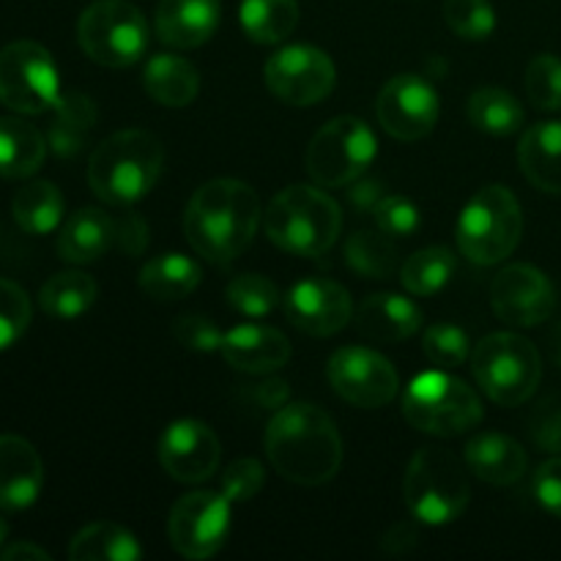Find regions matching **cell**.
Instances as JSON below:
<instances>
[{
    "label": "cell",
    "mask_w": 561,
    "mask_h": 561,
    "mask_svg": "<svg viewBox=\"0 0 561 561\" xmlns=\"http://www.w3.org/2000/svg\"><path fill=\"white\" fill-rule=\"evenodd\" d=\"M327 376L334 392L359 409H381L392 403L400 387L392 362L365 345L334 351Z\"/></svg>",
    "instance_id": "cell-14"
},
{
    "label": "cell",
    "mask_w": 561,
    "mask_h": 561,
    "mask_svg": "<svg viewBox=\"0 0 561 561\" xmlns=\"http://www.w3.org/2000/svg\"><path fill=\"white\" fill-rule=\"evenodd\" d=\"M551 356H553V362L561 367V323L553 329V334H551Z\"/></svg>",
    "instance_id": "cell-52"
},
{
    "label": "cell",
    "mask_w": 561,
    "mask_h": 561,
    "mask_svg": "<svg viewBox=\"0 0 561 561\" xmlns=\"http://www.w3.org/2000/svg\"><path fill=\"white\" fill-rule=\"evenodd\" d=\"M266 455L285 480L316 488L343 466V438L327 411L312 403H288L268 422Z\"/></svg>",
    "instance_id": "cell-1"
},
{
    "label": "cell",
    "mask_w": 561,
    "mask_h": 561,
    "mask_svg": "<svg viewBox=\"0 0 561 561\" xmlns=\"http://www.w3.org/2000/svg\"><path fill=\"white\" fill-rule=\"evenodd\" d=\"M173 337L179 340L181 348L197 351V354H211V351L222 348L225 334L206 316H184L173 323Z\"/></svg>",
    "instance_id": "cell-44"
},
{
    "label": "cell",
    "mask_w": 561,
    "mask_h": 561,
    "mask_svg": "<svg viewBox=\"0 0 561 561\" xmlns=\"http://www.w3.org/2000/svg\"><path fill=\"white\" fill-rule=\"evenodd\" d=\"M118 250L124 252V255L129 257H137L142 255V250H146L148 244V225L142 222L140 214H126L124 219H118Z\"/></svg>",
    "instance_id": "cell-47"
},
{
    "label": "cell",
    "mask_w": 561,
    "mask_h": 561,
    "mask_svg": "<svg viewBox=\"0 0 561 561\" xmlns=\"http://www.w3.org/2000/svg\"><path fill=\"white\" fill-rule=\"evenodd\" d=\"M140 557L142 548L137 537L110 520L80 529L69 546L71 561H137Z\"/></svg>",
    "instance_id": "cell-31"
},
{
    "label": "cell",
    "mask_w": 561,
    "mask_h": 561,
    "mask_svg": "<svg viewBox=\"0 0 561 561\" xmlns=\"http://www.w3.org/2000/svg\"><path fill=\"white\" fill-rule=\"evenodd\" d=\"M159 463L175 482L195 485L217 474L219 438L206 422L179 420L159 438Z\"/></svg>",
    "instance_id": "cell-18"
},
{
    "label": "cell",
    "mask_w": 561,
    "mask_h": 561,
    "mask_svg": "<svg viewBox=\"0 0 561 561\" xmlns=\"http://www.w3.org/2000/svg\"><path fill=\"white\" fill-rule=\"evenodd\" d=\"M146 93L162 107H186L201 91V71L181 55H153L142 71Z\"/></svg>",
    "instance_id": "cell-26"
},
{
    "label": "cell",
    "mask_w": 561,
    "mask_h": 561,
    "mask_svg": "<svg viewBox=\"0 0 561 561\" xmlns=\"http://www.w3.org/2000/svg\"><path fill=\"white\" fill-rule=\"evenodd\" d=\"M466 469L491 485H513L526 474L524 447L504 433H480L466 444Z\"/></svg>",
    "instance_id": "cell-24"
},
{
    "label": "cell",
    "mask_w": 561,
    "mask_h": 561,
    "mask_svg": "<svg viewBox=\"0 0 561 561\" xmlns=\"http://www.w3.org/2000/svg\"><path fill=\"white\" fill-rule=\"evenodd\" d=\"M285 316L299 332L310 337H332L348 327L354 316L351 294L327 277L301 279L285 296Z\"/></svg>",
    "instance_id": "cell-17"
},
{
    "label": "cell",
    "mask_w": 561,
    "mask_h": 561,
    "mask_svg": "<svg viewBox=\"0 0 561 561\" xmlns=\"http://www.w3.org/2000/svg\"><path fill=\"white\" fill-rule=\"evenodd\" d=\"M66 211L64 195L53 181H27L11 201L14 222L31 236H47L60 225Z\"/></svg>",
    "instance_id": "cell-30"
},
{
    "label": "cell",
    "mask_w": 561,
    "mask_h": 561,
    "mask_svg": "<svg viewBox=\"0 0 561 561\" xmlns=\"http://www.w3.org/2000/svg\"><path fill=\"white\" fill-rule=\"evenodd\" d=\"M5 537H9V524H5L3 518H0V546L5 542Z\"/></svg>",
    "instance_id": "cell-53"
},
{
    "label": "cell",
    "mask_w": 561,
    "mask_h": 561,
    "mask_svg": "<svg viewBox=\"0 0 561 561\" xmlns=\"http://www.w3.org/2000/svg\"><path fill=\"white\" fill-rule=\"evenodd\" d=\"M526 93L537 110H561V58L542 53L526 66Z\"/></svg>",
    "instance_id": "cell-39"
},
{
    "label": "cell",
    "mask_w": 561,
    "mask_h": 561,
    "mask_svg": "<svg viewBox=\"0 0 561 561\" xmlns=\"http://www.w3.org/2000/svg\"><path fill=\"white\" fill-rule=\"evenodd\" d=\"M77 42L93 64L126 69L146 55L151 27L129 0H96L80 14Z\"/></svg>",
    "instance_id": "cell-8"
},
{
    "label": "cell",
    "mask_w": 561,
    "mask_h": 561,
    "mask_svg": "<svg viewBox=\"0 0 561 561\" xmlns=\"http://www.w3.org/2000/svg\"><path fill=\"white\" fill-rule=\"evenodd\" d=\"M219 0H159L157 36L175 49L203 47L219 27Z\"/></svg>",
    "instance_id": "cell-21"
},
{
    "label": "cell",
    "mask_w": 561,
    "mask_h": 561,
    "mask_svg": "<svg viewBox=\"0 0 561 561\" xmlns=\"http://www.w3.org/2000/svg\"><path fill=\"white\" fill-rule=\"evenodd\" d=\"M60 99V75L47 47L11 42L0 49V104L20 115H42Z\"/></svg>",
    "instance_id": "cell-11"
},
{
    "label": "cell",
    "mask_w": 561,
    "mask_h": 561,
    "mask_svg": "<svg viewBox=\"0 0 561 561\" xmlns=\"http://www.w3.org/2000/svg\"><path fill=\"white\" fill-rule=\"evenodd\" d=\"M228 305L247 318H266L283 305V296L268 277L241 274L228 285Z\"/></svg>",
    "instance_id": "cell-37"
},
{
    "label": "cell",
    "mask_w": 561,
    "mask_h": 561,
    "mask_svg": "<svg viewBox=\"0 0 561 561\" xmlns=\"http://www.w3.org/2000/svg\"><path fill=\"white\" fill-rule=\"evenodd\" d=\"M345 261L354 272L365 274V277L383 279L394 272L398 266V252H394L392 236L381 233H367V230H359L348 239V247H345Z\"/></svg>",
    "instance_id": "cell-36"
},
{
    "label": "cell",
    "mask_w": 561,
    "mask_h": 561,
    "mask_svg": "<svg viewBox=\"0 0 561 561\" xmlns=\"http://www.w3.org/2000/svg\"><path fill=\"white\" fill-rule=\"evenodd\" d=\"M247 398H250L255 405H261V409L279 411L283 405H288L290 389H288V383L279 381V378H268V381H263V383H250V389H247Z\"/></svg>",
    "instance_id": "cell-48"
},
{
    "label": "cell",
    "mask_w": 561,
    "mask_h": 561,
    "mask_svg": "<svg viewBox=\"0 0 561 561\" xmlns=\"http://www.w3.org/2000/svg\"><path fill=\"white\" fill-rule=\"evenodd\" d=\"M524 233V214L518 197L507 186L491 184L477 192L460 211L458 250L477 266H493L513 255Z\"/></svg>",
    "instance_id": "cell-6"
},
{
    "label": "cell",
    "mask_w": 561,
    "mask_h": 561,
    "mask_svg": "<svg viewBox=\"0 0 561 561\" xmlns=\"http://www.w3.org/2000/svg\"><path fill=\"white\" fill-rule=\"evenodd\" d=\"M230 502L222 491H195L173 504L168 518L170 546L186 559H208L225 546L230 531Z\"/></svg>",
    "instance_id": "cell-12"
},
{
    "label": "cell",
    "mask_w": 561,
    "mask_h": 561,
    "mask_svg": "<svg viewBox=\"0 0 561 561\" xmlns=\"http://www.w3.org/2000/svg\"><path fill=\"white\" fill-rule=\"evenodd\" d=\"M383 197L381 181H359L348 184V201L351 206L359 208V211H373L378 206V201Z\"/></svg>",
    "instance_id": "cell-49"
},
{
    "label": "cell",
    "mask_w": 561,
    "mask_h": 561,
    "mask_svg": "<svg viewBox=\"0 0 561 561\" xmlns=\"http://www.w3.org/2000/svg\"><path fill=\"white\" fill-rule=\"evenodd\" d=\"M518 164L537 190L561 195V121H546L524 131Z\"/></svg>",
    "instance_id": "cell-25"
},
{
    "label": "cell",
    "mask_w": 561,
    "mask_h": 561,
    "mask_svg": "<svg viewBox=\"0 0 561 561\" xmlns=\"http://www.w3.org/2000/svg\"><path fill=\"white\" fill-rule=\"evenodd\" d=\"M422 327V310L398 294L367 296L356 310V329L373 343H403Z\"/></svg>",
    "instance_id": "cell-22"
},
{
    "label": "cell",
    "mask_w": 561,
    "mask_h": 561,
    "mask_svg": "<svg viewBox=\"0 0 561 561\" xmlns=\"http://www.w3.org/2000/svg\"><path fill=\"white\" fill-rule=\"evenodd\" d=\"M376 115L387 135L411 142L433 131L438 121V93L416 75H398L381 88Z\"/></svg>",
    "instance_id": "cell-15"
},
{
    "label": "cell",
    "mask_w": 561,
    "mask_h": 561,
    "mask_svg": "<svg viewBox=\"0 0 561 561\" xmlns=\"http://www.w3.org/2000/svg\"><path fill=\"white\" fill-rule=\"evenodd\" d=\"M118 241V222L102 208H80L64 222L58 233V255L66 263H93L107 255Z\"/></svg>",
    "instance_id": "cell-23"
},
{
    "label": "cell",
    "mask_w": 561,
    "mask_h": 561,
    "mask_svg": "<svg viewBox=\"0 0 561 561\" xmlns=\"http://www.w3.org/2000/svg\"><path fill=\"white\" fill-rule=\"evenodd\" d=\"M96 283L93 277H88L85 272H58L42 285L38 290V305L47 316L60 318V321H69V318L82 316L85 310H91V305L96 301Z\"/></svg>",
    "instance_id": "cell-33"
},
{
    "label": "cell",
    "mask_w": 561,
    "mask_h": 561,
    "mask_svg": "<svg viewBox=\"0 0 561 561\" xmlns=\"http://www.w3.org/2000/svg\"><path fill=\"white\" fill-rule=\"evenodd\" d=\"M266 85L279 102L310 107L327 99L337 82V69L323 49L310 44H290L266 60Z\"/></svg>",
    "instance_id": "cell-13"
},
{
    "label": "cell",
    "mask_w": 561,
    "mask_h": 561,
    "mask_svg": "<svg viewBox=\"0 0 561 561\" xmlns=\"http://www.w3.org/2000/svg\"><path fill=\"white\" fill-rule=\"evenodd\" d=\"M403 493L416 520L427 526L453 524L466 513L471 499L466 466L449 449H420L405 469Z\"/></svg>",
    "instance_id": "cell-5"
},
{
    "label": "cell",
    "mask_w": 561,
    "mask_h": 561,
    "mask_svg": "<svg viewBox=\"0 0 561 561\" xmlns=\"http://www.w3.org/2000/svg\"><path fill=\"white\" fill-rule=\"evenodd\" d=\"M376 159V135L356 115H340L316 131L305 153L310 179L323 190H340L367 173Z\"/></svg>",
    "instance_id": "cell-10"
},
{
    "label": "cell",
    "mask_w": 561,
    "mask_h": 561,
    "mask_svg": "<svg viewBox=\"0 0 561 561\" xmlns=\"http://www.w3.org/2000/svg\"><path fill=\"white\" fill-rule=\"evenodd\" d=\"M524 107L502 88H480L469 99V121L488 135L507 137L524 126Z\"/></svg>",
    "instance_id": "cell-34"
},
{
    "label": "cell",
    "mask_w": 561,
    "mask_h": 561,
    "mask_svg": "<svg viewBox=\"0 0 561 561\" xmlns=\"http://www.w3.org/2000/svg\"><path fill=\"white\" fill-rule=\"evenodd\" d=\"M403 414L427 436H460L480 425L482 403L474 389L447 373H422L403 394Z\"/></svg>",
    "instance_id": "cell-9"
},
{
    "label": "cell",
    "mask_w": 561,
    "mask_h": 561,
    "mask_svg": "<svg viewBox=\"0 0 561 561\" xmlns=\"http://www.w3.org/2000/svg\"><path fill=\"white\" fill-rule=\"evenodd\" d=\"M266 482V471L257 463L255 458H241L225 469L222 474V493L230 502H250L252 496H257Z\"/></svg>",
    "instance_id": "cell-43"
},
{
    "label": "cell",
    "mask_w": 561,
    "mask_h": 561,
    "mask_svg": "<svg viewBox=\"0 0 561 561\" xmlns=\"http://www.w3.org/2000/svg\"><path fill=\"white\" fill-rule=\"evenodd\" d=\"M44 485V463L36 447L22 436H0V510L31 507Z\"/></svg>",
    "instance_id": "cell-20"
},
{
    "label": "cell",
    "mask_w": 561,
    "mask_h": 561,
    "mask_svg": "<svg viewBox=\"0 0 561 561\" xmlns=\"http://www.w3.org/2000/svg\"><path fill=\"white\" fill-rule=\"evenodd\" d=\"M444 20L449 31L466 42H482L496 31V11L488 0H447Z\"/></svg>",
    "instance_id": "cell-38"
},
{
    "label": "cell",
    "mask_w": 561,
    "mask_h": 561,
    "mask_svg": "<svg viewBox=\"0 0 561 561\" xmlns=\"http://www.w3.org/2000/svg\"><path fill=\"white\" fill-rule=\"evenodd\" d=\"M537 504L553 518H561V458H551L537 469L535 482H531Z\"/></svg>",
    "instance_id": "cell-45"
},
{
    "label": "cell",
    "mask_w": 561,
    "mask_h": 561,
    "mask_svg": "<svg viewBox=\"0 0 561 561\" xmlns=\"http://www.w3.org/2000/svg\"><path fill=\"white\" fill-rule=\"evenodd\" d=\"M263 230L283 252L318 257L337 244L343 211L334 197L316 186H288L263 208Z\"/></svg>",
    "instance_id": "cell-4"
},
{
    "label": "cell",
    "mask_w": 561,
    "mask_h": 561,
    "mask_svg": "<svg viewBox=\"0 0 561 561\" xmlns=\"http://www.w3.org/2000/svg\"><path fill=\"white\" fill-rule=\"evenodd\" d=\"M222 356L230 367L250 376H263L288 365L290 343L283 332L261 323H241L225 332Z\"/></svg>",
    "instance_id": "cell-19"
},
{
    "label": "cell",
    "mask_w": 561,
    "mask_h": 561,
    "mask_svg": "<svg viewBox=\"0 0 561 561\" xmlns=\"http://www.w3.org/2000/svg\"><path fill=\"white\" fill-rule=\"evenodd\" d=\"M416 540H420V535H416L414 524H398L392 526V531H389L387 537H383V551L400 557V553L414 551Z\"/></svg>",
    "instance_id": "cell-50"
},
{
    "label": "cell",
    "mask_w": 561,
    "mask_h": 561,
    "mask_svg": "<svg viewBox=\"0 0 561 561\" xmlns=\"http://www.w3.org/2000/svg\"><path fill=\"white\" fill-rule=\"evenodd\" d=\"M491 305L499 321L510 327H537L557 310V290L540 268L515 263L493 279Z\"/></svg>",
    "instance_id": "cell-16"
},
{
    "label": "cell",
    "mask_w": 561,
    "mask_h": 561,
    "mask_svg": "<svg viewBox=\"0 0 561 561\" xmlns=\"http://www.w3.org/2000/svg\"><path fill=\"white\" fill-rule=\"evenodd\" d=\"M471 373L493 403L520 405L540 387L542 359L531 340L513 332H496L477 343Z\"/></svg>",
    "instance_id": "cell-7"
},
{
    "label": "cell",
    "mask_w": 561,
    "mask_h": 561,
    "mask_svg": "<svg viewBox=\"0 0 561 561\" xmlns=\"http://www.w3.org/2000/svg\"><path fill=\"white\" fill-rule=\"evenodd\" d=\"M164 148L146 129H124L99 142L88 159V186L110 206H131L157 186Z\"/></svg>",
    "instance_id": "cell-3"
},
{
    "label": "cell",
    "mask_w": 561,
    "mask_h": 561,
    "mask_svg": "<svg viewBox=\"0 0 561 561\" xmlns=\"http://www.w3.org/2000/svg\"><path fill=\"white\" fill-rule=\"evenodd\" d=\"M201 285V266L181 252H162L140 272V290L153 301H179Z\"/></svg>",
    "instance_id": "cell-29"
},
{
    "label": "cell",
    "mask_w": 561,
    "mask_h": 561,
    "mask_svg": "<svg viewBox=\"0 0 561 561\" xmlns=\"http://www.w3.org/2000/svg\"><path fill=\"white\" fill-rule=\"evenodd\" d=\"M531 438L540 449L561 455V403L540 405L531 420Z\"/></svg>",
    "instance_id": "cell-46"
},
{
    "label": "cell",
    "mask_w": 561,
    "mask_h": 561,
    "mask_svg": "<svg viewBox=\"0 0 561 561\" xmlns=\"http://www.w3.org/2000/svg\"><path fill=\"white\" fill-rule=\"evenodd\" d=\"M3 561H49V553L44 548L33 546V542H14L0 553Z\"/></svg>",
    "instance_id": "cell-51"
},
{
    "label": "cell",
    "mask_w": 561,
    "mask_h": 561,
    "mask_svg": "<svg viewBox=\"0 0 561 561\" xmlns=\"http://www.w3.org/2000/svg\"><path fill=\"white\" fill-rule=\"evenodd\" d=\"M261 217V201L250 184L214 179L192 195L184 233L197 255L211 263H230L252 244Z\"/></svg>",
    "instance_id": "cell-2"
},
{
    "label": "cell",
    "mask_w": 561,
    "mask_h": 561,
    "mask_svg": "<svg viewBox=\"0 0 561 561\" xmlns=\"http://www.w3.org/2000/svg\"><path fill=\"white\" fill-rule=\"evenodd\" d=\"M373 217L387 236H411L420 228V208L403 195H383L373 208Z\"/></svg>",
    "instance_id": "cell-42"
},
{
    "label": "cell",
    "mask_w": 561,
    "mask_h": 561,
    "mask_svg": "<svg viewBox=\"0 0 561 561\" xmlns=\"http://www.w3.org/2000/svg\"><path fill=\"white\" fill-rule=\"evenodd\" d=\"M241 27L255 44H279L299 25L296 0H241Z\"/></svg>",
    "instance_id": "cell-32"
},
{
    "label": "cell",
    "mask_w": 561,
    "mask_h": 561,
    "mask_svg": "<svg viewBox=\"0 0 561 561\" xmlns=\"http://www.w3.org/2000/svg\"><path fill=\"white\" fill-rule=\"evenodd\" d=\"M47 137L22 118H0V179L22 181L38 173L47 157Z\"/></svg>",
    "instance_id": "cell-27"
},
{
    "label": "cell",
    "mask_w": 561,
    "mask_h": 561,
    "mask_svg": "<svg viewBox=\"0 0 561 561\" xmlns=\"http://www.w3.org/2000/svg\"><path fill=\"white\" fill-rule=\"evenodd\" d=\"M33 307L25 290L0 277V351L11 348L31 327Z\"/></svg>",
    "instance_id": "cell-40"
},
{
    "label": "cell",
    "mask_w": 561,
    "mask_h": 561,
    "mask_svg": "<svg viewBox=\"0 0 561 561\" xmlns=\"http://www.w3.org/2000/svg\"><path fill=\"white\" fill-rule=\"evenodd\" d=\"M53 124L47 129V146L55 157H77L85 148L96 126V104L80 91H69L53 107Z\"/></svg>",
    "instance_id": "cell-28"
},
{
    "label": "cell",
    "mask_w": 561,
    "mask_h": 561,
    "mask_svg": "<svg viewBox=\"0 0 561 561\" xmlns=\"http://www.w3.org/2000/svg\"><path fill=\"white\" fill-rule=\"evenodd\" d=\"M455 272V252L449 247H425L400 268V283L414 296H433L449 283Z\"/></svg>",
    "instance_id": "cell-35"
},
{
    "label": "cell",
    "mask_w": 561,
    "mask_h": 561,
    "mask_svg": "<svg viewBox=\"0 0 561 561\" xmlns=\"http://www.w3.org/2000/svg\"><path fill=\"white\" fill-rule=\"evenodd\" d=\"M422 348L436 367H458L469 359V334L453 323H436L425 332Z\"/></svg>",
    "instance_id": "cell-41"
}]
</instances>
